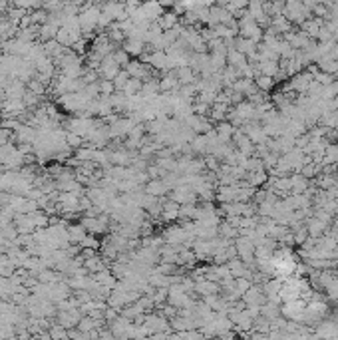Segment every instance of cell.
<instances>
[{"mask_svg": "<svg viewBox=\"0 0 338 340\" xmlns=\"http://www.w3.org/2000/svg\"><path fill=\"white\" fill-rule=\"evenodd\" d=\"M128 74L132 78H139V80H145V78H150V66L147 64H141V62H132L128 64Z\"/></svg>", "mask_w": 338, "mask_h": 340, "instance_id": "cell-1", "label": "cell"}, {"mask_svg": "<svg viewBox=\"0 0 338 340\" xmlns=\"http://www.w3.org/2000/svg\"><path fill=\"white\" fill-rule=\"evenodd\" d=\"M125 54H132V56L143 54V40H139V38H130L128 42H125Z\"/></svg>", "mask_w": 338, "mask_h": 340, "instance_id": "cell-2", "label": "cell"}, {"mask_svg": "<svg viewBox=\"0 0 338 340\" xmlns=\"http://www.w3.org/2000/svg\"><path fill=\"white\" fill-rule=\"evenodd\" d=\"M163 191H165V183H161V181H152L150 185H147V193L153 195V197L161 195Z\"/></svg>", "mask_w": 338, "mask_h": 340, "instance_id": "cell-3", "label": "cell"}, {"mask_svg": "<svg viewBox=\"0 0 338 340\" xmlns=\"http://www.w3.org/2000/svg\"><path fill=\"white\" fill-rule=\"evenodd\" d=\"M145 2H147V0H145Z\"/></svg>", "mask_w": 338, "mask_h": 340, "instance_id": "cell-4", "label": "cell"}]
</instances>
